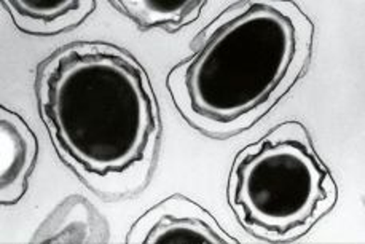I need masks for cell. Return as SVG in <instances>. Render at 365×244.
<instances>
[{"label": "cell", "instance_id": "3", "mask_svg": "<svg viewBox=\"0 0 365 244\" xmlns=\"http://www.w3.org/2000/svg\"><path fill=\"white\" fill-rule=\"evenodd\" d=\"M228 196L252 232L292 240L332 209L336 187L305 128L287 121L238 155Z\"/></svg>", "mask_w": 365, "mask_h": 244}, {"label": "cell", "instance_id": "6", "mask_svg": "<svg viewBox=\"0 0 365 244\" xmlns=\"http://www.w3.org/2000/svg\"><path fill=\"white\" fill-rule=\"evenodd\" d=\"M9 6L18 29L32 36H55L71 31L91 15L96 4L91 0H18L4 2Z\"/></svg>", "mask_w": 365, "mask_h": 244}, {"label": "cell", "instance_id": "2", "mask_svg": "<svg viewBox=\"0 0 365 244\" xmlns=\"http://www.w3.org/2000/svg\"><path fill=\"white\" fill-rule=\"evenodd\" d=\"M38 101L58 152L80 176H123L130 192L147 181L158 107L130 54L113 45H72L40 72Z\"/></svg>", "mask_w": 365, "mask_h": 244}, {"label": "cell", "instance_id": "4", "mask_svg": "<svg viewBox=\"0 0 365 244\" xmlns=\"http://www.w3.org/2000/svg\"><path fill=\"white\" fill-rule=\"evenodd\" d=\"M126 243L236 244L238 241L205 208L185 196L174 195L142 215L128 233Z\"/></svg>", "mask_w": 365, "mask_h": 244}, {"label": "cell", "instance_id": "1", "mask_svg": "<svg viewBox=\"0 0 365 244\" xmlns=\"http://www.w3.org/2000/svg\"><path fill=\"white\" fill-rule=\"evenodd\" d=\"M313 26L289 2H241L193 40L169 73L174 103L207 134L240 133L274 106L307 64Z\"/></svg>", "mask_w": 365, "mask_h": 244}, {"label": "cell", "instance_id": "5", "mask_svg": "<svg viewBox=\"0 0 365 244\" xmlns=\"http://www.w3.org/2000/svg\"><path fill=\"white\" fill-rule=\"evenodd\" d=\"M0 198L11 205L23 198L37 158V139L23 117L10 108H0Z\"/></svg>", "mask_w": 365, "mask_h": 244}, {"label": "cell", "instance_id": "7", "mask_svg": "<svg viewBox=\"0 0 365 244\" xmlns=\"http://www.w3.org/2000/svg\"><path fill=\"white\" fill-rule=\"evenodd\" d=\"M125 15L130 16L144 29L165 27L175 31L193 23L200 16L201 0H179V2H157V0H121L112 2Z\"/></svg>", "mask_w": 365, "mask_h": 244}]
</instances>
